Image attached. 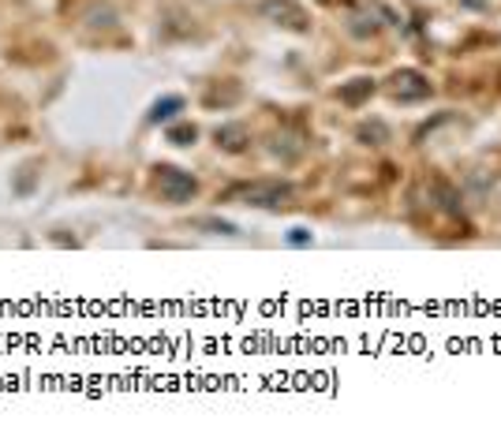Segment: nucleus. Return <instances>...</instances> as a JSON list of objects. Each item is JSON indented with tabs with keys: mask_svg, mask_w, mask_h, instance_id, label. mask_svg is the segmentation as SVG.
Returning a JSON list of instances; mask_svg holds the SVG:
<instances>
[{
	"mask_svg": "<svg viewBox=\"0 0 501 437\" xmlns=\"http://www.w3.org/2000/svg\"><path fill=\"white\" fill-rule=\"evenodd\" d=\"M161 191L169 195L173 202H180V198H191L195 195V180L191 176H183V172H176V168H161Z\"/></svg>",
	"mask_w": 501,
	"mask_h": 437,
	"instance_id": "nucleus-1",
	"label": "nucleus"
},
{
	"mask_svg": "<svg viewBox=\"0 0 501 437\" xmlns=\"http://www.w3.org/2000/svg\"><path fill=\"white\" fill-rule=\"evenodd\" d=\"M262 12H266V15H277V19H281V15H289L292 27H304V12H299L292 0H266Z\"/></svg>",
	"mask_w": 501,
	"mask_h": 437,
	"instance_id": "nucleus-2",
	"label": "nucleus"
},
{
	"mask_svg": "<svg viewBox=\"0 0 501 437\" xmlns=\"http://www.w3.org/2000/svg\"><path fill=\"white\" fill-rule=\"evenodd\" d=\"M173 109H180V101L173 97V101H165V105H158L154 109V120H169V116H173Z\"/></svg>",
	"mask_w": 501,
	"mask_h": 437,
	"instance_id": "nucleus-3",
	"label": "nucleus"
}]
</instances>
